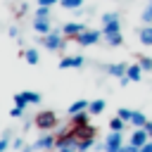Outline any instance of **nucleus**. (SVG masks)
<instances>
[{"label":"nucleus","mask_w":152,"mask_h":152,"mask_svg":"<svg viewBox=\"0 0 152 152\" xmlns=\"http://www.w3.org/2000/svg\"><path fill=\"white\" fill-rule=\"evenodd\" d=\"M59 0H38V5L40 7H52V5H57Z\"/></svg>","instance_id":"nucleus-29"},{"label":"nucleus","mask_w":152,"mask_h":152,"mask_svg":"<svg viewBox=\"0 0 152 152\" xmlns=\"http://www.w3.org/2000/svg\"><path fill=\"white\" fill-rule=\"evenodd\" d=\"M107 43H109V45H121V43H124L121 31H116V33H107Z\"/></svg>","instance_id":"nucleus-20"},{"label":"nucleus","mask_w":152,"mask_h":152,"mask_svg":"<svg viewBox=\"0 0 152 152\" xmlns=\"http://www.w3.org/2000/svg\"><path fill=\"white\" fill-rule=\"evenodd\" d=\"M81 64H83V57L81 55H66V57H62L59 69H78Z\"/></svg>","instance_id":"nucleus-7"},{"label":"nucleus","mask_w":152,"mask_h":152,"mask_svg":"<svg viewBox=\"0 0 152 152\" xmlns=\"http://www.w3.org/2000/svg\"><path fill=\"white\" fill-rule=\"evenodd\" d=\"M59 5H62L64 10H78V7L83 5V0H59Z\"/></svg>","instance_id":"nucleus-19"},{"label":"nucleus","mask_w":152,"mask_h":152,"mask_svg":"<svg viewBox=\"0 0 152 152\" xmlns=\"http://www.w3.org/2000/svg\"><path fill=\"white\" fill-rule=\"evenodd\" d=\"M150 2H152V0H150Z\"/></svg>","instance_id":"nucleus-34"},{"label":"nucleus","mask_w":152,"mask_h":152,"mask_svg":"<svg viewBox=\"0 0 152 152\" xmlns=\"http://www.w3.org/2000/svg\"><path fill=\"white\" fill-rule=\"evenodd\" d=\"M145 131H147V133H150V138H152V121H147V124H145Z\"/></svg>","instance_id":"nucleus-32"},{"label":"nucleus","mask_w":152,"mask_h":152,"mask_svg":"<svg viewBox=\"0 0 152 152\" xmlns=\"http://www.w3.org/2000/svg\"><path fill=\"white\" fill-rule=\"evenodd\" d=\"M24 57H26V62H28V64H38V59H40V57H38V50H26V52H24Z\"/></svg>","instance_id":"nucleus-21"},{"label":"nucleus","mask_w":152,"mask_h":152,"mask_svg":"<svg viewBox=\"0 0 152 152\" xmlns=\"http://www.w3.org/2000/svg\"><path fill=\"white\" fill-rule=\"evenodd\" d=\"M147 140H150V133H147L145 128H133V133H131V145L142 147Z\"/></svg>","instance_id":"nucleus-8"},{"label":"nucleus","mask_w":152,"mask_h":152,"mask_svg":"<svg viewBox=\"0 0 152 152\" xmlns=\"http://www.w3.org/2000/svg\"><path fill=\"white\" fill-rule=\"evenodd\" d=\"M119 28H121L119 17H116V14H112V12H107V14L102 17V36H107V33H116Z\"/></svg>","instance_id":"nucleus-2"},{"label":"nucleus","mask_w":152,"mask_h":152,"mask_svg":"<svg viewBox=\"0 0 152 152\" xmlns=\"http://www.w3.org/2000/svg\"><path fill=\"white\" fill-rule=\"evenodd\" d=\"M83 31H86V26H83V24H78V21H69V24H64V26H62V33L66 36V40H76Z\"/></svg>","instance_id":"nucleus-4"},{"label":"nucleus","mask_w":152,"mask_h":152,"mask_svg":"<svg viewBox=\"0 0 152 152\" xmlns=\"http://www.w3.org/2000/svg\"><path fill=\"white\" fill-rule=\"evenodd\" d=\"M7 140H10V135H5V138L0 140V152H5V150H7Z\"/></svg>","instance_id":"nucleus-30"},{"label":"nucleus","mask_w":152,"mask_h":152,"mask_svg":"<svg viewBox=\"0 0 152 152\" xmlns=\"http://www.w3.org/2000/svg\"><path fill=\"white\" fill-rule=\"evenodd\" d=\"M64 43H66V38H59L57 36V31H50L48 36H43V45L48 48V50H59V48H64Z\"/></svg>","instance_id":"nucleus-5"},{"label":"nucleus","mask_w":152,"mask_h":152,"mask_svg":"<svg viewBox=\"0 0 152 152\" xmlns=\"http://www.w3.org/2000/svg\"><path fill=\"white\" fill-rule=\"evenodd\" d=\"M10 116H14V119H19V116H24V107H17V104H14V109L10 112Z\"/></svg>","instance_id":"nucleus-28"},{"label":"nucleus","mask_w":152,"mask_h":152,"mask_svg":"<svg viewBox=\"0 0 152 152\" xmlns=\"http://www.w3.org/2000/svg\"><path fill=\"white\" fill-rule=\"evenodd\" d=\"M140 152H152V140H147V142L140 147Z\"/></svg>","instance_id":"nucleus-31"},{"label":"nucleus","mask_w":152,"mask_h":152,"mask_svg":"<svg viewBox=\"0 0 152 152\" xmlns=\"http://www.w3.org/2000/svg\"><path fill=\"white\" fill-rule=\"evenodd\" d=\"M116 116H121L124 121H131V119H133V112H131V109H126V107H121V109L116 112Z\"/></svg>","instance_id":"nucleus-26"},{"label":"nucleus","mask_w":152,"mask_h":152,"mask_svg":"<svg viewBox=\"0 0 152 152\" xmlns=\"http://www.w3.org/2000/svg\"><path fill=\"white\" fill-rule=\"evenodd\" d=\"M55 126H57V114L55 112H40V114H36V128L52 131Z\"/></svg>","instance_id":"nucleus-1"},{"label":"nucleus","mask_w":152,"mask_h":152,"mask_svg":"<svg viewBox=\"0 0 152 152\" xmlns=\"http://www.w3.org/2000/svg\"><path fill=\"white\" fill-rule=\"evenodd\" d=\"M131 124H133V128H145V124H147V116H145L142 112H133V119H131Z\"/></svg>","instance_id":"nucleus-14"},{"label":"nucleus","mask_w":152,"mask_h":152,"mask_svg":"<svg viewBox=\"0 0 152 152\" xmlns=\"http://www.w3.org/2000/svg\"><path fill=\"white\" fill-rule=\"evenodd\" d=\"M126 69H128L126 64H112L107 71H109L112 76H119V78H124V76H126Z\"/></svg>","instance_id":"nucleus-15"},{"label":"nucleus","mask_w":152,"mask_h":152,"mask_svg":"<svg viewBox=\"0 0 152 152\" xmlns=\"http://www.w3.org/2000/svg\"><path fill=\"white\" fill-rule=\"evenodd\" d=\"M121 140H124L121 131H112L107 135V140H104V152H121V147H124Z\"/></svg>","instance_id":"nucleus-3"},{"label":"nucleus","mask_w":152,"mask_h":152,"mask_svg":"<svg viewBox=\"0 0 152 152\" xmlns=\"http://www.w3.org/2000/svg\"><path fill=\"white\" fill-rule=\"evenodd\" d=\"M88 104H90V102H86V100H78V102H74V104L69 107V114H78V112H86V109H88Z\"/></svg>","instance_id":"nucleus-17"},{"label":"nucleus","mask_w":152,"mask_h":152,"mask_svg":"<svg viewBox=\"0 0 152 152\" xmlns=\"http://www.w3.org/2000/svg\"><path fill=\"white\" fill-rule=\"evenodd\" d=\"M55 140H57L55 135H43L31 145V150H50V147H55Z\"/></svg>","instance_id":"nucleus-9"},{"label":"nucleus","mask_w":152,"mask_h":152,"mask_svg":"<svg viewBox=\"0 0 152 152\" xmlns=\"http://www.w3.org/2000/svg\"><path fill=\"white\" fill-rule=\"evenodd\" d=\"M50 17V7H40L38 5V10H36V19H48Z\"/></svg>","instance_id":"nucleus-24"},{"label":"nucleus","mask_w":152,"mask_h":152,"mask_svg":"<svg viewBox=\"0 0 152 152\" xmlns=\"http://www.w3.org/2000/svg\"><path fill=\"white\" fill-rule=\"evenodd\" d=\"M24 95H26L28 104H38V102H40V95H38V93H33V90H24Z\"/></svg>","instance_id":"nucleus-23"},{"label":"nucleus","mask_w":152,"mask_h":152,"mask_svg":"<svg viewBox=\"0 0 152 152\" xmlns=\"http://www.w3.org/2000/svg\"><path fill=\"white\" fill-rule=\"evenodd\" d=\"M126 124H128V121H124L121 116H114V119L109 121V128H112V131H124V128H126Z\"/></svg>","instance_id":"nucleus-18"},{"label":"nucleus","mask_w":152,"mask_h":152,"mask_svg":"<svg viewBox=\"0 0 152 152\" xmlns=\"http://www.w3.org/2000/svg\"><path fill=\"white\" fill-rule=\"evenodd\" d=\"M14 104H17V107H26V104H28L26 95H24V93H17V95H14Z\"/></svg>","instance_id":"nucleus-25"},{"label":"nucleus","mask_w":152,"mask_h":152,"mask_svg":"<svg viewBox=\"0 0 152 152\" xmlns=\"http://www.w3.org/2000/svg\"><path fill=\"white\" fill-rule=\"evenodd\" d=\"M33 28H36L38 33H43V36H48V33L52 31V26H50L48 19H36V21H33Z\"/></svg>","instance_id":"nucleus-11"},{"label":"nucleus","mask_w":152,"mask_h":152,"mask_svg":"<svg viewBox=\"0 0 152 152\" xmlns=\"http://www.w3.org/2000/svg\"><path fill=\"white\" fill-rule=\"evenodd\" d=\"M88 116H90L88 109L86 112H78V114H71V126H86L88 124Z\"/></svg>","instance_id":"nucleus-12"},{"label":"nucleus","mask_w":152,"mask_h":152,"mask_svg":"<svg viewBox=\"0 0 152 152\" xmlns=\"http://www.w3.org/2000/svg\"><path fill=\"white\" fill-rule=\"evenodd\" d=\"M59 152H78V150H74V147H62Z\"/></svg>","instance_id":"nucleus-33"},{"label":"nucleus","mask_w":152,"mask_h":152,"mask_svg":"<svg viewBox=\"0 0 152 152\" xmlns=\"http://www.w3.org/2000/svg\"><path fill=\"white\" fill-rule=\"evenodd\" d=\"M142 21H145V24H152V2H150L147 10L142 12Z\"/></svg>","instance_id":"nucleus-27"},{"label":"nucleus","mask_w":152,"mask_h":152,"mask_svg":"<svg viewBox=\"0 0 152 152\" xmlns=\"http://www.w3.org/2000/svg\"><path fill=\"white\" fill-rule=\"evenodd\" d=\"M140 43L142 45H152V24H145L140 28Z\"/></svg>","instance_id":"nucleus-13"},{"label":"nucleus","mask_w":152,"mask_h":152,"mask_svg":"<svg viewBox=\"0 0 152 152\" xmlns=\"http://www.w3.org/2000/svg\"><path fill=\"white\" fill-rule=\"evenodd\" d=\"M140 74H142V66H140L138 62H135V64H128V69H126V78H128V81H140V78H142Z\"/></svg>","instance_id":"nucleus-10"},{"label":"nucleus","mask_w":152,"mask_h":152,"mask_svg":"<svg viewBox=\"0 0 152 152\" xmlns=\"http://www.w3.org/2000/svg\"><path fill=\"white\" fill-rule=\"evenodd\" d=\"M88 112H90V114H102V112H104V100H93V102L88 104Z\"/></svg>","instance_id":"nucleus-16"},{"label":"nucleus","mask_w":152,"mask_h":152,"mask_svg":"<svg viewBox=\"0 0 152 152\" xmlns=\"http://www.w3.org/2000/svg\"><path fill=\"white\" fill-rule=\"evenodd\" d=\"M138 64L142 66V71H152V57H145V55H140Z\"/></svg>","instance_id":"nucleus-22"},{"label":"nucleus","mask_w":152,"mask_h":152,"mask_svg":"<svg viewBox=\"0 0 152 152\" xmlns=\"http://www.w3.org/2000/svg\"><path fill=\"white\" fill-rule=\"evenodd\" d=\"M100 38H102V31H88V28H86V31L76 38V43L83 45V48H88V45H95Z\"/></svg>","instance_id":"nucleus-6"}]
</instances>
